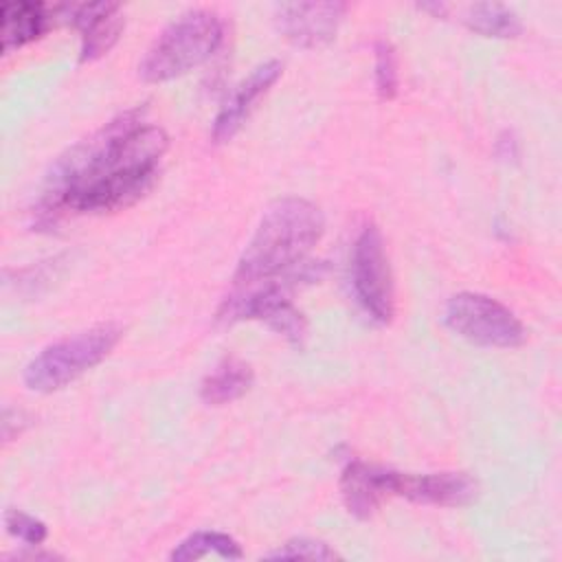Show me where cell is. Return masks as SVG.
I'll return each mask as SVG.
<instances>
[{"label": "cell", "mask_w": 562, "mask_h": 562, "mask_svg": "<svg viewBox=\"0 0 562 562\" xmlns=\"http://www.w3.org/2000/svg\"><path fill=\"white\" fill-rule=\"evenodd\" d=\"M345 2H281L274 9L279 33L301 48H318L336 37Z\"/></svg>", "instance_id": "obj_8"}, {"label": "cell", "mask_w": 562, "mask_h": 562, "mask_svg": "<svg viewBox=\"0 0 562 562\" xmlns=\"http://www.w3.org/2000/svg\"><path fill=\"white\" fill-rule=\"evenodd\" d=\"M55 20V11L42 2H4L2 4V50L20 48L44 35Z\"/></svg>", "instance_id": "obj_13"}, {"label": "cell", "mask_w": 562, "mask_h": 562, "mask_svg": "<svg viewBox=\"0 0 562 562\" xmlns=\"http://www.w3.org/2000/svg\"><path fill=\"white\" fill-rule=\"evenodd\" d=\"M375 92L382 101H391L400 88V72H397V55L389 40L375 42Z\"/></svg>", "instance_id": "obj_17"}, {"label": "cell", "mask_w": 562, "mask_h": 562, "mask_svg": "<svg viewBox=\"0 0 562 562\" xmlns=\"http://www.w3.org/2000/svg\"><path fill=\"white\" fill-rule=\"evenodd\" d=\"M266 558H301V560H334L338 558V553L314 538H294L288 540L285 544H281L277 551L266 553Z\"/></svg>", "instance_id": "obj_19"}, {"label": "cell", "mask_w": 562, "mask_h": 562, "mask_svg": "<svg viewBox=\"0 0 562 562\" xmlns=\"http://www.w3.org/2000/svg\"><path fill=\"white\" fill-rule=\"evenodd\" d=\"M209 553H215L224 560H239L244 555L239 542L222 531H193L191 536H187L180 544H176V549L171 551V560L173 562H191V560H200Z\"/></svg>", "instance_id": "obj_16"}, {"label": "cell", "mask_w": 562, "mask_h": 562, "mask_svg": "<svg viewBox=\"0 0 562 562\" xmlns=\"http://www.w3.org/2000/svg\"><path fill=\"white\" fill-rule=\"evenodd\" d=\"M222 33L217 13L209 9L182 13L151 42L138 64V77L147 83H162L198 68L217 50Z\"/></svg>", "instance_id": "obj_3"}, {"label": "cell", "mask_w": 562, "mask_h": 562, "mask_svg": "<svg viewBox=\"0 0 562 562\" xmlns=\"http://www.w3.org/2000/svg\"><path fill=\"white\" fill-rule=\"evenodd\" d=\"M143 116L145 108H130L57 156L40 191L37 222L48 224L66 211H116L140 200L169 147L165 130L143 123Z\"/></svg>", "instance_id": "obj_1"}, {"label": "cell", "mask_w": 562, "mask_h": 562, "mask_svg": "<svg viewBox=\"0 0 562 562\" xmlns=\"http://www.w3.org/2000/svg\"><path fill=\"white\" fill-rule=\"evenodd\" d=\"M281 70H283V64L279 59H268V61L252 68V72L224 101V105L220 108V112L213 121L211 136H213L215 143H226L239 132V127L244 125V121L252 112L255 103L281 77Z\"/></svg>", "instance_id": "obj_11"}, {"label": "cell", "mask_w": 562, "mask_h": 562, "mask_svg": "<svg viewBox=\"0 0 562 562\" xmlns=\"http://www.w3.org/2000/svg\"><path fill=\"white\" fill-rule=\"evenodd\" d=\"M252 369L239 358H224L211 373L202 380L200 397L209 406H222L239 400L252 386Z\"/></svg>", "instance_id": "obj_14"}, {"label": "cell", "mask_w": 562, "mask_h": 562, "mask_svg": "<svg viewBox=\"0 0 562 562\" xmlns=\"http://www.w3.org/2000/svg\"><path fill=\"white\" fill-rule=\"evenodd\" d=\"M323 231L325 217L314 202L296 195L272 202L237 259L233 285L248 288L299 266Z\"/></svg>", "instance_id": "obj_2"}, {"label": "cell", "mask_w": 562, "mask_h": 562, "mask_svg": "<svg viewBox=\"0 0 562 562\" xmlns=\"http://www.w3.org/2000/svg\"><path fill=\"white\" fill-rule=\"evenodd\" d=\"M318 261L316 266L301 261L299 266L283 272L281 279L274 277L248 288H237V292L222 303L217 318L226 323L244 318L261 321L285 340L303 345L307 336V321L303 312L292 303L290 290L299 285V281L318 279Z\"/></svg>", "instance_id": "obj_4"}, {"label": "cell", "mask_w": 562, "mask_h": 562, "mask_svg": "<svg viewBox=\"0 0 562 562\" xmlns=\"http://www.w3.org/2000/svg\"><path fill=\"white\" fill-rule=\"evenodd\" d=\"M476 481L465 472L411 474L389 470V496H404L413 503L437 507H463L476 498Z\"/></svg>", "instance_id": "obj_9"}, {"label": "cell", "mask_w": 562, "mask_h": 562, "mask_svg": "<svg viewBox=\"0 0 562 562\" xmlns=\"http://www.w3.org/2000/svg\"><path fill=\"white\" fill-rule=\"evenodd\" d=\"M123 329L116 323H101L79 334L66 336L44 347L24 369V384L37 393L64 389L92 367H97L121 340Z\"/></svg>", "instance_id": "obj_5"}, {"label": "cell", "mask_w": 562, "mask_h": 562, "mask_svg": "<svg viewBox=\"0 0 562 562\" xmlns=\"http://www.w3.org/2000/svg\"><path fill=\"white\" fill-rule=\"evenodd\" d=\"M342 501L356 518H369L380 501L389 496V468L351 461L340 479Z\"/></svg>", "instance_id": "obj_12"}, {"label": "cell", "mask_w": 562, "mask_h": 562, "mask_svg": "<svg viewBox=\"0 0 562 562\" xmlns=\"http://www.w3.org/2000/svg\"><path fill=\"white\" fill-rule=\"evenodd\" d=\"M465 26L485 37H516L522 31L518 15L501 2H476L468 7Z\"/></svg>", "instance_id": "obj_15"}, {"label": "cell", "mask_w": 562, "mask_h": 562, "mask_svg": "<svg viewBox=\"0 0 562 562\" xmlns=\"http://www.w3.org/2000/svg\"><path fill=\"white\" fill-rule=\"evenodd\" d=\"M351 285L362 310L378 323L386 325L395 312L393 277L384 239L373 222H367L356 235L351 248Z\"/></svg>", "instance_id": "obj_7"}, {"label": "cell", "mask_w": 562, "mask_h": 562, "mask_svg": "<svg viewBox=\"0 0 562 562\" xmlns=\"http://www.w3.org/2000/svg\"><path fill=\"white\" fill-rule=\"evenodd\" d=\"M55 18H66L81 31V61H92L105 55L123 31L121 7L114 2H83L57 4Z\"/></svg>", "instance_id": "obj_10"}, {"label": "cell", "mask_w": 562, "mask_h": 562, "mask_svg": "<svg viewBox=\"0 0 562 562\" xmlns=\"http://www.w3.org/2000/svg\"><path fill=\"white\" fill-rule=\"evenodd\" d=\"M443 321L457 336L479 347L512 349L527 340V329L520 318L501 301L479 292H459L450 296Z\"/></svg>", "instance_id": "obj_6"}, {"label": "cell", "mask_w": 562, "mask_h": 562, "mask_svg": "<svg viewBox=\"0 0 562 562\" xmlns=\"http://www.w3.org/2000/svg\"><path fill=\"white\" fill-rule=\"evenodd\" d=\"M4 527L13 538L22 540L29 547H40L48 536V529L40 518L20 509L4 512Z\"/></svg>", "instance_id": "obj_18"}]
</instances>
